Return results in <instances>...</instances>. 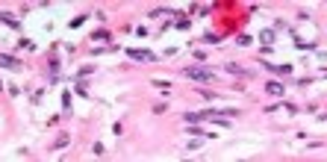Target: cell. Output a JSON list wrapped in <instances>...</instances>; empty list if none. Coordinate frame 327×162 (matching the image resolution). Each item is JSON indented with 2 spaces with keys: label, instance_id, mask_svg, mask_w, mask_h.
Masks as SVG:
<instances>
[{
  "label": "cell",
  "instance_id": "7a4b0ae2",
  "mask_svg": "<svg viewBox=\"0 0 327 162\" xmlns=\"http://www.w3.org/2000/svg\"><path fill=\"white\" fill-rule=\"evenodd\" d=\"M130 59H139V62H153V53L150 50H127Z\"/></svg>",
  "mask_w": 327,
  "mask_h": 162
},
{
  "label": "cell",
  "instance_id": "3957f363",
  "mask_svg": "<svg viewBox=\"0 0 327 162\" xmlns=\"http://www.w3.org/2000/svg\"><path fill=\"white\" fill-rule=\"evenodd\" d=\"M0 65H3V68H21V62L12 59V56H0Z\"/></svg>",
  "mask_w": 327,
  "mask_h": 162
},
{
  "label": "cell",
  "instance_id": "6da1fadb",
  "mask_svg": "<svg viewBox=\"0 0 327 162\" xmlns=\"http://www.w3.org/2000/svg\"><path fill=\"white\" fill-rule=\"evenodd\" d=\"M186 77L189 80H212V71H207V68H186Z\"/></svg>",
  "mask_w": 327,
  "mask_h": 162
},
{
  "label": "cell",
  "instance_id": "277c9868",
  "mask_svg": "<svg viewBox=\"0 0 327 162\" xmlns=\"http://www.w3.org/2000/svg\"><path fill=\"white\" fill-rule=\"evenodd\" d=\"M91 38H94V41H109V32H106V29H97Z\"/></svg>",
  "mask_w": 327,
  "mask_h": 162
},
{
  "label": "cell",
  "instance_id": "5b68a950",
  "mask_svg": "<svg viewBox=\"0 0 327 162\" xmlns=\"http://www.w3.org/2000/svg\"><path fill=\"white\" fill-rule=\"evenodd\" d=\"M268 91H271V94H283V82H280V85H277V82H268Z\"/></svg>",
  "mask_w": 327,
  "mask_h": 162
}]
</instances>
